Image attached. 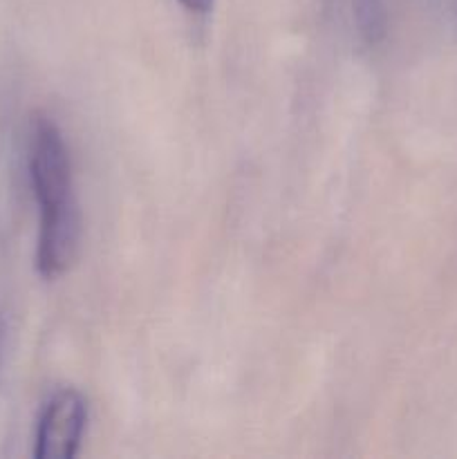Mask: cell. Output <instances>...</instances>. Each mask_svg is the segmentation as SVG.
<instances>
[{"mask_svg":"<svg viewBox=\"0 0 457 459\" xmlns=\"http://www.w3.org/2000/svg\"><path fill=\"white\" fill-rule=\"evenodd\" d=\"M30 179L39 204L36 267L56 278L72 267L81 247V215L72 161L63 133L49 117H36L30 133Z\"/></svg>","mask_w":457,"mask_h":459,"instance_id":"6da1fadb","label":"cell"},{"mask_svg":"<svg viewBox=\"0 0 457 459\" xmlns=\"http://www.w3.org/2000/svg\"><path fill=\"white\" fill-rule=\"evenodd\" d=\"M177 3L193 13H209L213 7V0H177Z\"/></svg>","mask_w":457,"mask_h":459,"instance_id":"277c9868","label":"cell"},{"mask_svg":"<svg viewBox=\"0 0 457 459\" xmlns=\"http://www.w3.org/2000/svg\"><path fill=\"white\" fill-rule=\"evenodd\" d=\"M352 16L358 36L375 48L388 34V7L385 0H352Z\"/></svg>","mask_w":457,"mask_h":459,"instance_id":"3957f363","label":"cell"},{"mask_svg":"<svg viewBox=\"0 0 457 459\" xmlns=\"http://www.w3.org/2000/svg\"><path fill=\"white\" fill-rule=\"evenodd\" d=\"M88 426V402L74 388L52 394L36 426V459H72L79 455Z\"/></svg>","mask_w":457,"mask_h":459,"instance_id":"7a4b0ae2","label":"cell"},{"mask_svg":"<svg viewBox=\"0 0 457 459\" xmlns=\"http://www.w3.org/2000/svg\"><path fill=\"white\" fill-rule=\"evenodd\" d=\"M453 12H455V18H457V0H453Z\"/></svg>","mask_w":457,"mask_h":459,"instance_id":"5b68a950","label":"cell"}]
</instances>
